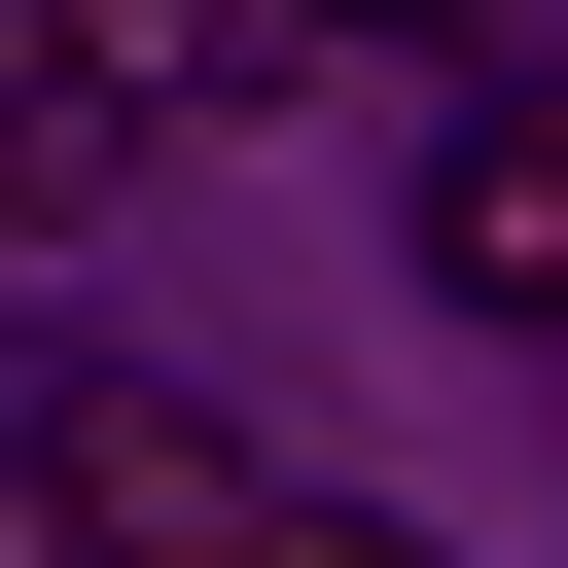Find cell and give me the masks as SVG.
Listing matches in <instances>:
<instances>
[{"mask_svg":"<svg viewBox=\"0 0 568 568\" xmlns=\"http://www.w3.org/2000/svg\"><path fill=\"white\" fill-rule=\"evenodd\" d=\"M284 36H462V0H284Z\"/></svg>","mask_w":568,"mask_h":568,"instance_id":"8992f818","label":"cell"},{"mask_svg":"<svg viewBox=\"0 0 568 568\" xmlns=\"http://www.w3.org/2000/svg\"><path fill=\"white\" fill-rule=\"evenodd\" d=\"M36 36H71V106H106V142H213V106H284V71H320L284 0H36Z\"/></svg>","mask_w":568,"mask_h":568,"instance_id":"7a4b0ae2","label":"cell"},{"mask_svg":"<svg viewBox=\"0 0 568 568\" xmlns=\"http://www.w3.org/2000/svg\"><path fill=\"white\" fill-rule=\"evenodd\" d=\"M71 178H142V142H106V106H71V36L0 0V213H71Z\"/></svg>","mask_w":568,"mask_h":568,"instance_id":"277c9868","label":"cell"},{"mask_svg":"<svg viewBox=\"0 0 568 568\" xmlns=\"http://www.w3.org/2000/svg\"><path fill=\"white\" fill-rule=\"evenodd\" d=\"M426 284L462 320H568V106H462L426 142Z\"/></svg>","mask_w":568,"mask_h":568,"instance_id":"3957f363","label":"cell"},{"mask_svg":"<svg viewBox=\"0 0 568 568\" xmlns=\"http://www.w3.org/2000/svg\"><path fill=\"white\" fill-rule=\"evenodd\" d=\"M284 568H426V532H390V497H284Z\"/></svg>","mask_w":568,"mask_h":568,"instance_id":"5b68a950","label":"cell"},{"mask_svg":"<svg viewBox=\"0 0 568 568\" xmlns=\"http://www.w3.org/2000/svg\"><path fill=\"white\" fill-rule=\"evenodd\" d=\"M36 532H106V568H284V462H248L213 390H36Z\"/></svg>","mask_w":568,"mask_h":568,"instance_id":"6da1fadb","label":"cell"}]
</instances>
